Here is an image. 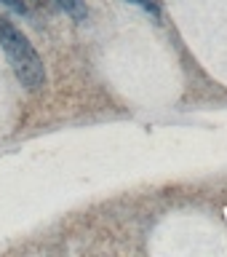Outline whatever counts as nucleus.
Instances as JSON below:
<instances>
[{
  "mask_svg": "<svg viewBox=\"0 0 227 257\" xmlns=\"http://www.w3.org/2000/svg\"><path fill=\"white\" fill-rule=\"evenodd\" d=\"M0 48L6 51L14 75L27 91H40L46 86V64L40 54L27 40V35L6 16H0Z\"/></svg>",
  "mask_w": 227,
  "mask_h": 257,
  "instance_id": "f257e3e1",
  "label": "nucleus"
},
{
  "mask_svg": "<svg viewBox=\"0 0 227 257\" xmlns=\"http://www.w3.org/2000/svg\"><path fill=\"white\" fill-rule=\"evenodd\" d=\"M56 3H59L75 22H86L88 11H86V3H83V0H56Z\"/></svg>",
  "mask_w": 227,
  "mask_h": 257,
  "instance_id": "f03ea898",
  "label": "nucleus"
},
{
  "mask_svg": "<svg viewBox=\"0 0 227 257\" xmlns=\"http://www.w3.org/2000/svg\"><path fill=\"white\" fill-rule=\"evenodd\" d=\"M3 6H8L11 11H16V14H27V3L24 0H0Z\"/></svg>",
  "mask_w": 227,
  "mask_h": 257,
  "instance_id": "7ed1b4c3",
  "label": "nucleus"
},
{
  "mask_svg": "<svg viewBox=\"0 0 227 257\" xmlns=\"http://www.w3.org/2000/svg\"><path fill=\"white\" fill-rule=\"evenodd\" d=\"M136 3H139V6H144V8H150L152 14H158V8H155V3H152V0H136Z\"/></svg>",
  "mask_w": 227,
  "mask_h": 257,
  "instance_id": "20e7f679",
  "label": "nucleus"
}]
</instances>
